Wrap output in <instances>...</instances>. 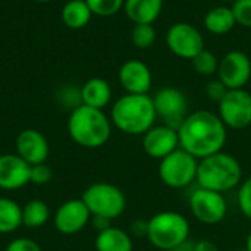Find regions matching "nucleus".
<instances>
[{"instance_id": "obj_27", "label": "nucleus", "mask_w": 251, "mask_h": 251, "mask_svg": "<svg viewBox=\"0 0 251 251\" xmlns=\"http://www.w3.org/2000/svg\"><path fill=\"white\" fill-rule=\"evenodd\" d=\"M93 15L97 16H113L124 9L125 0H85Z\"/></svg>"}, {"instance_id": "obj_19", "label": "nucleus", "mask_w": 251, "mask_h": 251, "mask_svg": "<svg viewBox=\"0 0 251 251\" xmlns=\"http://www.w3.org/2000/svg\"><path fill=\"white\" fill-rule=\"evenodd\" d=\"M94 247L96 251H134V238L128 231L112 225L97 232Z\"/></svg>"}, {"instance_id": "obj_16", "label": "nucleus", "mask_w": 251, "mask_h": 251, "mask_svg": "<svg viewBox=\"0 0 251 251\" xmlns=\"http://www.w3.org/2000/svg\"><path fill=\"white\" fill-rule=\"evenodd\" d=\"M31 166L16 153L0 154V190L15 191L29 184Z\"/></svg>"}, {"instance_id": "obj_21", "label": "nucleus", "mask_w": 251, "mask_h": 251, "mask_svg": "<svg viewBox=\"0 0 251 251\" xmlns=\"http://www.w3.org/2000/svg\"><path fill=\"white\" fill-rule=\"evenodd\" d=\"M237 25L232 7L216 6L212 7L204 16V26L213 35H225Z\"/></svg>"}, {"instance_id": "obj_10", "label": "nucleus", "mask_w": 251, "mask_h": 251, "mask_svg": "<svg viewBox=\"0 0 251 251\" xmlns=\"http://www.w3.org/2000/svg\"><path fill=\"white\" fill-rule=\"evenodd\" d=\"M166 46L175 56L193 60L204 49V38L194 25L176 22L166 32Z\"/></svg>"}, {"instance_id": "obj_12", "label": "nucleus", "mask_w": 251, "mask_h": 251, "mask_svg": "<svg viewBox=\"0 0 251 251\" xmlns=\"http://www.w3.org/2000/svg\"><path fill=\"white\" fill-rule=\"evenodd\" d=\"M91 221V213L82 199H71L63 201L53 215V225L63 235H75L81 232Z\"/></svg>"}, {"instance_id": "obj_4", "label": "nucleus", "mask_w": 251, "mask_h": 251, "mask_svg": "<svg viewBox=\"0 0 251 251\" xmlns=\"http://www.w3.org/2000/svg\"><path fill=\"white\" fill-rule=\"evenodd\" d=\"M243 182V166L240 160L225 151H219L199 160L196 185L216 193H228Z\"/></svg>"}, {"instance_id": "obj_14", "label": "nucleus", "mask_w": 251, "mask_h": 251, "mask_svg": "<svg viewBox=\"0 0 251 251\" xmlns=\"http://www.w3.org/2000/svg\"><path fill=\"white\" fill-rule=\"evenodd\" d=\"M143 149L149 157L154 160H162L163 157L179 149L178 129L165 124L151 126L143 135Z\"/></svg>"}, {"instance_id": "obj_8", "label": "nucleus", "mask_w": 251, "mask_h": 251, "mask_svg": "<svg viewBox=\"0 0 251 251\" xmlns=\"http://www.w3.org/2000/svg\"><path fill=\"white\" fill-rule=\"evenodd\" d=\"M188 206L196 221L210 226L221 224L226 218L229 210L225 194L201 187H197L190 194Z\"/></svg>"}, {"instance_id": "obj_25", "label": "nucleus", "mask_w": 251, "mask_h": 251, "mask_svg": "<svg viewBox=\"0 0 251 251\" xmlns=\"http://www.w3.org/2000/svg\"><path fill=\"white\" fill-rule=\"evenodd\" d=\"M131 41L137 49H150L156 41V29L153 24H134L131 29Z\"/></svg>"}, {"instance_id": "obj_34", "label": "nucleus", "mask_w": 251, "mask_h": 251, "mask_svg": "<svg viewBox=\"0 0 251 251\" xmlns=\"http://www.w3.org/2000/svg\"><path fill=\"white\" fill-rule=\"evenodd\" d=\"M194 251H219V247L212 240L203 238L194 243Z\"/></svg>"}, {"instance_id": "obj_24", "label": "nucleus", "mask_w": 251, "mask_h": 251, "mask_svg": "<svg viewBox=\"0 0 251 251\" xmlns=\"http://www.w3.org/2000/svg\"><path fill=\"white\" fill-rule=\"evenodd\" d=\"M50 209L46 201L34 199L22 206V225L28 229H38L50 219Z\"/></svg>"}, {"instance_id": "obj_1", "label": "nucleus", "mask_w": 251, "mask_h": 251, "mask_svg": "<svg viewBox=\"0 0 251 251\" xmlns=\"http://www.w3.org/2000/svg\"><path fill=\"white\" fill-rule=\"evenodd\" d=\"M179 147L201 160L219 151L228 141V128L218 113L210 110H194L187 115L178 128Z\"/></svg>"}, {"instance_id": "obj_20", "label": "nucleus", "mask_w": 251, "mask_h": 251, "mask_svg": "<svg viewBox=\"0 0 251 251\" xmlns=\"http://www.w3.org/2000/svg\"><path fill=\"white\" fill-rule=\"evenodd\" d=\"M163 0H125L124 10L134 24H153L162 13Z\"/></svg>"}, {"instance_id": "obj_41", "label": "nucleus", "mask_w": 251, "mask_h": 251, "mask_svg": "<svg viewBox=\"0 0 251 251\" xmlns=\"http://www.w3.org/2000/svg\"><path fill=\"white\" fill-rule=\"evenodd\" d=\"M0 251H4V250H1V249H0Z\"/></svg>"}, {"instance_id": "obj_39", "label": "nucleus", "mask_w": 251, "mask_h": 251, "mask_svg": "<svg viewBox=\"0 0 251 251\" xmlns=\"http://www.w3.org/2000/svg\"><path fill=\"white\" fill-rule=\"evenodd\" d=\"M222 1H228V3H234L235 0H222Z\"/></svg>"}, {"instance_id": "obj_30", "label": "nucleus", "mask_w": 251, "mask_h": 251, "mask_svg": "<svg viewBox=\"0 0 251 251\" xmlns=\"http://www.w3.org/2000/svg\"><path fill=\"white\" fill-rule=\"evenodd\" d=\"M53 178V171L47 163H40L31 166V174H29V182L35 185H46L51 181Z\"/></svg>"}, {"instance_id": "obj_31", "label": "nucleus", "mask_w": 251, "mask_h": 251, "mask_svg": "<svg viewBox=\"0 0 251 251\" xmlns=\"http://www.w3.org/2000/svg\"><path fill=\"white\" fill-rule=\"evenodd\" d=\"M226 93H228V88L219 78L207 82V85H206V96L209 97V100H212L215 103H219L225 97Z\"/></svg>"}, {"instance_id": "obj_33", "label": "nucleus", "mask_w": 251, "mask_h": 251, "mask_svg": "<svg viewBox=\"0 0 251 251\" xmlns=\"http://www.w3.org/2000/svg\"><path fill=\"white\" fill-rule=\"evenodd\" d=\"M149 222L146 219H135L129 225V235L132 238H147Z\"/></svg>"}, {"instance_id": "obj_42", "label": "nucleus", "mask_w": 251, "mask_h": 251, "mask_svg": "<svg viewBox=\"0 0 251 251\" xmlns=\"http://www.w3.org/2000/svg\"><path fill=\"white\" fill-rule=\"evenodd\" d=\"M250 128H251V125H250Z\"/></svg>"}, {"instance_id": "obj_40", "label": "nucleus", "mask_w": 251, "mask_h": 251, "mask_svg": "<svg viewBox=\"0 0 251 251\" xmlns=\"http://www.w3.org/2000/svg\"><path fill=\"white\" fill-rule=\"evenodd\" d=\"M237 251H247L246 249H243V250H237Z\"/></svg>"}, {"instance_id": "obj_13", "label": "nucleus", "mask_w": 251, "mask_h": 251, "mask_svg": "<svg viewBox=\"0 0 251 251\" xmlns=\"http://www.w3.org/2000/svg\"><path fill=\"white\" fill-rule=\"evenodd\" d=\"M218 78L228 90L244 88L251 78V59L247 53L232 50L219 60Z\"/></svg>"}, {"instance_id": "obj_35", "label": "nucleus", "mask_w": 251, "mask_h": 251, "mask_svg": "<svg viewBox=\"0 0 251 251\" xmlns=\"http://www.w3.org/2000/svg\"><path fill=\"white\" fill-rule=\"evenodd\" d=\"M90 222L97 229V232H100V231L112 226V221L110 219H106V218H101V216H91V221Z\"/></svg>"}, {"instance_id": "obj_36", "label": "nucleus", "mask_w": 251, "mask_h": 251, "mask_svg": "<svg viewBox=\"0 0 251 251\" xmlns=\"http://www.w3.org/2000/svg\"><path fill=\"white\" fill-rule=\"evenodd\" d=\"M171 251H194V243H193V241H190V240H187L185 243H182V244L176 246L175 249H172Z\"/></svg>"}, {"instance_id": "obj_38", "label": "nucleus", "mask_w": 251, "mask_h": 251, "mask_svg": "<svg viewBox=\"0 0 251 251\" xmlns=\"http://www.w3.org/2000/svg\"><path fill=\"white\" fill-rule=\"evenodd\" d=\"M35 1H40V3H47V1H51V0H35Z\"/></svg>"}, {"instance_id": "obj_18", "label": "nucleus", "mask_w": 251, "mask_h": 251, "mask_svg": "<svg viewBox=\"0 0 251 251\" xmlns=\"http://www.w3.org/2000/svg\"><path fill=\"white\" fill-rule=\"evenodd\" d=\"M81 104L103 110L112 100V87L104 78H90L79 91Z\"/></svg>"}, {"instance_id": "obj_28", "label": "nucleus", "mask_w": 251, "mask_h": 251, "mask_svg": "<svg viewBox=\"0 0 251 251\" xmlns=\"http://www.w3.org/2000/svg\"><path fill=\"white\" fill-rule=\"evenodd\" d=\"M237 203L241 213L251 221V175L243 179L237 193Z\"/></svg>"}, {"instance_id": "obj_29", "label": "nucleus", "mask_w": 251, "mask_h": 251, "mask_svg": "<svg viewBox=\"0 0 251 251\" xmlns=\"http://www.w3.org/2000/svg\"><path fill=\"white\" fill-rule=\"evenodd\" d=\"M232 10L238 25L251 28V0H235L232 3Z\"/></svg>"}, {"instance_id": "obj_37", "label": "nucleus", "mask_w": 251, "mask_h": 251, "mask_svg": "<svg viewBox=\"0 0 251 251\" xmlns=\"http://www.w3.org/2000/svg\"><path fill=\"white\" fill-rule=\"evenodd\" d=\"M244 249L247 251H251V231L247 234V238H246V246Z\"/></svg>"}, {"instance_id": "obj_26", "label": "nucleus", "mask_w": 251, "mask_h": 251, "mask_svg": "<svg viewBox=\"0 0 251 251\" xmlns=\"http://www.w3.org/2000/svg\"><path fill=\"white\" fill-rule=\"evenodd\" d=\"M191 62H193L194 71L203 76H210V75L218 74L219 60H218L216 54L207 49H203Z\"/></svg>"}, {"instance_id": "obj_15", "label": "nucleus", "mask_w": 251, "mask_h": 251, "mask_svg": "<svg viewBox=\"0 0 251 251\" xmlns=\"http://www.w3.org/2000/svg\"><path fill=\"white\" fill-rule=\"evenodd\" d=\"M15 147H16V154L22 157L29 166L46 163L49 153H50V146L44 134L34 128H26L21 131L15 140Z\"/></svg>"}, {"instance_id": "obj_5", "label": "nucleus", "mask_w": 251, "mask_h": 251, "mask_svg": "<svg viewBox=\"0 0 251 251\" xmlns=\"http://www.w3.org/2000/svg\"><path fill=\"white\" fill-rule=\"evenodd\" d=\"M147 222V240L157 251H171L190 240V222L179 212L163 210L154 213Z\"/></svg>"}, {"instance_id": "obj_7", "label": "nucleus", "mask_w": 251, "mask_h": 251, "mask_svg": "<svg viewBox=\"0 0 251 251\" xmlns=\"http://www.w3.org/2000/svg\"><path fill=\"white\" fill-rule=\"evenodd\" d=\"M199 169V159L185 151L184 149H176L174 153L168 154L159 160V178L160 181L174 190H182L196 184Z\"/></svg>"}, {"instance_id": "obj_9", "label": "nucleus", "mask_w": 251, "mask_h": 251, "mask_svg": "<svg viewBox=\"0 0 251 251\" xmlns=\"http://www.w3.org/2000/svg\"><path fill=\"white\" fill-rule=\"evenodd\" d=\"M218 106V115L228 129H246L251 125V93L247 90H228Z\"/></svg>"}, {"instance_id": "obj_17", "label": "nucleus", "mask_w": 251, "mask_h": 251, "mask_svg": "<svg viewBox=\"0 0 251 251\" xmlns=\"http://www.w3.org/2000/svg\"><path fill=\"white\" fill-rule=\"evenodd\" d=\"M118 78L128 94H147L153 84L151 71L141 60L125 62L119 69Z\"/></svg>"}, {"instance_id": "obj_11", "label": "nucleus", "mask_w": 251, "mask_h": 251, "mask_svg": "<svg viewBox=\"0 0 251 251\" xmlns=\"http://www.w3.org/2000/svg\"><path fill=\"white\" fill-rule=\"evenodd\" d=\"M154 109L157 118L163 121L165 125H169L178 129L182 121L188 115V100L185 94L175 87H163L153 96Z\"/></svg>"}, {"instance_id": "obj_22", "label": "nucleus", "mask_w": 251, "mask_h": 251, "mask_svg": "<svg viewBox=\"0 0 251 251\" xmlns=\"http://www.w3.org/2000/svg\"><path fill=\"white\" fill-rule=\"evenodd\" d=\"M93 12L85 0H69L62 7V21L68 28L79 29L88 25Z\"/></svg>"}, {"instance_id": "obj_2", "label": "nucleus", "mask_w": 251, "mask_h": 251, "mask_svg": "<svg viewBox=\"0 0 251 251\" xmlns=\"http://www.w3.org/2000/svg\"><path fill=\"white\" fill-rule=\"evenodd\" d=\"M157 113L149 94H124L112 106L110 121L126 135H144L156 125Z\"/></svg>"}, {"instance_id": "obj_6", "label": "nucleus", "mask_w": 251, "mask_h": 251, "mask_svg": "<svg viewBox=\"0 0 251 251\" xmlns=\"http://www.w3.org/2000/svg\"><path fill=\"white\" fill-rule=\"evenodd\" d=\"M82 201L88 207L91 216L106 219H118L126 210V197L124 191L110 182H94L82 193Z\"/></svg>"}, {"instance_id": "obj_32", "label": "nucleus", "mask_w": 251, "mask_h": 251, "mask_svg": "<svg viewBox=\"0 0 251 251\" xmlns=\"http://www.w3.org/2000/svg\"><path fill=\"white\" fill-rule=\"evenodd\" d=\"M4 251H41V247L31 238L26 237H21V238H15L12 240Z\"/></svg>"}, {"instance_id": "obj_23", "label": "nucleus", "mask_w": 251, "mask_h": 251, "mask_svg": "<svg viewBox=\"0 0 251 251\" xmlns=\"http://www.w3.org/2000/svg\"><path fill=\"white\" fill-rule=\"evenodd\" d=\"M22 226V207L9 197H0V235H7Z\"/></svg>"}, {"instance_id": "obj_3", "label": "nucleus", "mask_w": 251, "mask_h": 251, "mask_svg": "<svg viewBox=\"0 0 251 251\" xmlns=\"http://www.w3.org/2000/svg\"><path fill=\"white\" fill-rule=\"evenodd\" d=\"M68 132L78 146L84 149H100L110 140L112 121L100 109L78 104L69 115Z\"/></svg>"}]
</instances>
